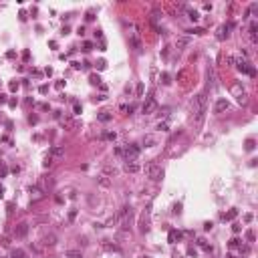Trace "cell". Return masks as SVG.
<instances>
[{
    "mask_svg": "<svg viewBox=\"0 0 258 258\" xmlns=\"http://www.w3.org/2000/svg\"><path fill=\"white\" fill-rule=\"evenodd\" d=\"M206 111H208V101H206V95L200 93V95H196L194 101H192V121H194L198 127L202 125V121H204V117H206Z\"/></svg>",
    "mask_w": 258,
    "mask_h": 258,
    "instance_id": "obj_1",
    "label": "cell"
},
{
    "mask_svg": "<svg viewBox=\"0 0 258 258\" xmlns=\"http://www.w3.org/2000/svg\"><path fill=\"white\" fill-rule=\"evenodd\" d=\"M145 175H147L149 179H159V177L163 175V170H161L157 163H149V166H145Z\"/></svg>",
    "mask_w": 258,
    "mask_h": 258,
    "instance_id": "obj_2",
    "label": "cell"
},
{
    "mask_svg": "<svg viewBox=\"0 0 258 258\" xmlns=\"http://www.w3.org/2000/svg\"><path fill=\"white\" fill-rule=\"evenodd\" d=\"M123 155H125V159H127V161H135V159H137V155H139V147H137V145H125Z\"/></svg>",
    "mask_w": 258,
    "mask_h": 258,
    "instance_id": "obj_3",
    "label": "cell"
},
{
    "mask_svg": "<svg viewBox=\"0 0 258 258\" xmlns=\"http://www.w3.org/2000/svg\"><path fill=\"white\" fill-rule=\"evenodd\" d=\"M155 109H157V101H155L153 97H147V101L143 103V109H141V111H143V115H151Z\"/></svg>",
    "mask_w": 258,
    "mask_h": 258,
    "instance_id": "obj_4",
    "label": "cell"
},
{
    "mask_svg": "<svg viewBox=\"0 0 258 258\" xmlns=\"http://www.w3.org/2000/svg\"><path fill=\"white\" fill-rule=\"evenodd\" d=\"M26 234H28V224H26V222H22V224H18V226L14 228V236H16V238H24Z\"/></svg>",
    "mask_w": 258,
    "mask_h": 258,
    "instance_id": "obj_5",
    "label": "cell"
},
{
    "mask_svg": "<svg viewBox=\"0 0 258 258\" xmlns=\"http://www.w3.org/2000/svg\"><path fill=\"white\" fill-rule=\"evenodd\" d=\"M228 107H230V103H228L226 99H218V101H216V113H224Z\"/></svg>",
    "mask_w": 258,
    "mask_h": 258,
    "instance_id": "obj_6",
    "label": "cell"
},
{
    "mask_svg": "<svg viewBox=\"0 0 258 258\" xmlns=\"http://www.w3.org/2000/svg\"><path fill=\"white\" fill-rule=\"evenodd\" d=\"M43 242L46 244V246H54L57 244V234H52V232H48V234H44Z\"/></svg>",
    "mask_w": 258,
    "mask_h": 258,
    "instance_id": "obj_7",
    "label": "cell"
},
{
    "mask_svg": "<svg viewBox=\"0 0 258 258\" xmlns=\"http://www.w3.org/2000/svg\"><path fill=\"white\" fill-rule=\"evenodd\" d=\"M234 93H236V99H238L240 103H244V101H246V91H244V89H240V85H234Z\"/></svg>",
    "mask_w": 258,
    "mask_h": 258,
    "instance_id": "obj_8",
    "label": "cell"
},
{
    "mask_svg": "<svg viewBox=\"0 0 258 258\" xmlns=\"http://www.w3.org/2000/svg\"><path fill=\"white\" fill-rule=\"evenodd\" d=\"M228 30H230V24H224V26H220V32H218V39H220V41H224V39H228V34H230Z\"/></svg>",
    "mask_w": 258,
    "mask_h": 258,
    "instance_id": "obj_9",
    "label": "cell"
},
{
    "mask_svg": "<svg viewBox=\"0 0 258 258\" xmlns=\"http://www.w3.org/2000/svg\"><path fill=\"white\" fill-rule=\"evenodd\" d=\"M28 192H30V198H34V200H41V198H43V190H41L39 186H34V188H30Z\"/></svg>",
    "mask_w": 258,
    "mask_h": 258,
    "instance_id": "obj_10",
    "label": "cell"
},
{
    "mask_svg": "<svg viewBox=\"0 0 258 258\" xmlns=\"http://www.w3.org/2000/svg\"><path fill=\"white\" fill-rule=\"evenodd\" d=\"M256 30H258V24H256V22H252V24H250V30H248V32H250V41H252V43H258Z\"/></svg>",
    "mask_w": 258,
    "mask_h": 258,
    "instance_id": "obj_11",
    "label": "cell"
},
{
    "mask_svg": "<svg viewBox=\"0 0 258 258\" xmlns=\"http://www.w3.org/2000/svg\"><path fill=\"white\" fill-rule=\"evenodd\" d=\"M97 119H99L101 123H107V121H111V113H109V111H101V113L97 115Z\"/></svg>",
    "mask_w": 258,
    "mask_h": 258,
    "instance_id": "obj_12",
    "label": "cell"
},
{
    "mask_svg": "<svg viewBox=\"0 0 258 258\" xmlns=\"http://www.w3.org/2000/svg\"><path fill=\"white\" fill-rule=\"evenodd\" d=\"M97 181H99V186H101V188H109V186H111V179H109L107 175H99V177H97Z\"/></svg>",
    "mask_w": 258,
    "mask_h": 258,
    "instance_id": "obj_13",
    "label": "cell"
},
{
    "mask_svg": "<svg viewBox=\"0 0 258 258\" xmlns=\"http://www.w3.org/2000/svg\"><path fill=\"white\" fill-rule=\"evenodd\" d=\"M125 172H129V173H135V172H139V166L135 163V161H131V163H125Z\"/></svg>",
    "mask_w": 258,
    "mask_h": 258,
    "instance_id": "obj_14",
    "label": "cell"
},
{
    "mask_svg": "<svg viewBox=\"0 0 258 258\" xmlns=\"http://www.w3.org/2000/svg\"><path fill=\"white\" fill-rule=\"evenodd\" d=\"M10 258H26V252H24V250H20V248H14V250H12V254H10Z\"/></svg>",
    "mask_w": 258,
    "mask_h": 258,
    "instance_id": "obj_15",
    "label": "cell"
},
{
    "mask_svg": "<svg viewBox=\"0 0 258 258\" xmlns=\"http://www.w3.org/2000/svg\"><path fill=\"white\" fill-rule=\"evenodd\" d=\"M65 258H83V254L77 250H69V252H65Z\"/></svg>",
    "mask_w": 258,
    "mask_h": 258,
    "instance_id": "obj_16",
    "label": "cell"
},
{
    "mask_svg": "<svg viewBox=\"0 0 258 258\" xmlns=\"http://www.w3.org/2000/svg\"><path fill=\"white\" fill-rule=\"evenodd\" d=\"M115 173H117V170L111 168V166H105L103 168V175H115Z\"/></svg>",
    "mask_w": 258,
    "mask_h": 258,
    "instance_id": "obj_17",
    "label": "cell"
},
{
    "mask_svg": "<svg viewBox=\"0 0 258 258\" xmlns=\"http://www.w3.org/2000/svg\"><path fill=\"white\" fill-rule=\"evenodd\" d=\"M103 139H107V141H115V139H117V133H115V131H109V133L103 135Z\"/></svg>",
    "mask_w": 258,
    "mask_h": 258,
    "instance_id": "obj_18",
    "label": "cell"
},
{
    "mask_svg": "<svg viewBox=\"0 0 258 258\" xmlns=\"http://www.w3.org/2000/svg\"><path fill=\"white\" fill-rule=\"evenodd\" d=\"M179 236H181V234H179V232H175V230H172V232H170V242H175V240H179Z\"/></svg>",
    "mask_w": 258,
    "mask_h": 258,
    "instance_id": "obj_19",
    "label": "cell"
},
{
    "mask_svg": "<svg viewBox=\"0 0 258 258\" xmlns=\"http://www.w3.org/2000/svg\"><path fill=\"white\" fill-rule=\"evenodd\" d=\"M188 14H190V18H192V20H194V22H196V20H198V18H200V14H198V12H196V10H188Z\"/></svg>",
    "mask_w": 258,
    "mask_h": 258,
    "instance_id": "obj_20",
    "label": "cell"
},
{
    "mask_svg": "<svg viewBox=\"0 0 258 258\" xmlns=\"http://www.w3.org/2000/svg\"><path fill=\"white\" fill-rule=\"evenodd\" d=\"M89 81H91L93 85H99V83H101V79H99V75H91V77H89Z\"/></svg>",
    "mask_w": 258,
    "mask_h": 258,
    "instance_id": "obj_21",
    "label": "cell"
},
{
    "mask_svg": "<svg viewBox=\"0 0 258 258\" xmlns=\"http://www.w3.org/2000/svg\"><path fill=\"white\" fill-rule=\"evenodd\" d=\"M65 151H63V147H52V155H57V157H61Z\"/></svg>",
    "mask_w": 258,
    "mask_h": 258,
    "instance_id": "obj_22",
    "label": "cell"
},
{
    "mask_svg": "<svg viewBox=\"0 0 258 258\" xmlns=\"http://www.w3.org/2000/svg\"><path fill=\"white\" fill-rule=\"evenodd\" d=\"M6 173H8V170H6V166H4V163L0 161V177H4Z\"/></svg>",
    "mask_w": 258,
    "mask_h": 258,
    "instance_id": "obj_23",
    "label": "cell"
},
{
    "mask_svg": "<svg viewBox=\"0 0 258 258\" xmlns=\"http://www.w3.org/2000/svg\"><path fill=\"white\" fill-rule=\"evenodd\" d=\"M161 83H163V85L170 83V75H168V73H161Z\"/></svg>",
    "mask_w": 258,
    "mask_h": 258,
    "instance_id": "obj_24",
    "label": "cell"
},
{
    "mask_svg": "<svg viewBox=\"0 0 258 258\" xmlns=\"http://www.w3.org/2000/svg\"><path fill=\"white\" fill-rule=\"evenodd\" d=\"M175 44H177V48H179V46H186V44H188V39H179Z\"/></svg>",
    "mask_w": 258,
    "mask_h": 258,
    "instance_id": "obj_25",
    "label": "cell"
},
{
    "mask_svg": "<svg viewBox=\"0 0 258 258\" xmlns=\"http://www.w3.org/2000/svg\"><path fill=\"white\" fill-rule=\"evenodd\" d=\"M246 149H248V151H250V149H254V141H252V139H248V141H246Z\"/></svg>",
    "mask_w": 258,
    "mask_h": 258,
    "instance_id": "obj_26",
    "label": "cell"
},
{
    "mask_svg": "<svg viewBox=\"0 0 258 258\" xmlns=\"http://www.w3.org/2000/svg\"><path fill=\"white\" fill-rule=\"evenodd\" d=\"M91 48H93V43L85 41V44H83V50H91Z\"/></svg>",
    "mask_w": 258,
    "mask_h": 258,
    "instance_id": "obj_27",
    "label": "cell"
},
{
    "mask_svg": "<svg viewBox=\"0 0 258 258\" xmlns=\"http://www.w3.org/2000/svg\"><path fill=\"white\" fill-rule=\"evenodd\" d=\"M188 32H194V34H202V32H204V28H192V30H188Z\"/></svg>",
    "mask_w": 258,
    "mask_h": 258,
    "instance_id": "obj_28",
    "label": "cell"
},
{
    "mask_svg": "<svg viewBox=\"0 0 258 258\" xmlns=\"http://www.w3.org/2000/svg\"><path fill=\"white\" fill-rule=\"evenodd\" d=\"M73 109H75V115H79V113H81V105H79V103H75V105H73Z\"/></svg>",
    "mask_w": 258,
    "mask_h": 258,
    "instance_id": "obj_29",
    "label": "cell"
},
{
    "mask_svg": "<svg viewBox=\"0 0 258 258\" xmlns=\"http://www.w3.org/2000/svg\"><path fill=\"white\" fill-rule=\"evenodd\" d=\"M39 91H41L43 95H46V93H48V85H41V89H39Z\"/></svg>",
    "mask_w": 258,
    "mask_h": 258,
    "instance_id": "obj_30",
    "label": "cell"
},
{
    "mask_svg": "<svg viewBox=\"0 0 258 258\" xmlns=\"http://www.w3.org/2000/svg\"><path fill=\"white\" fill-rule=\"evenodd\" d=\"M141 95H143V85L139 83V85H137V97H141Z\"/></svg>",
    "mask_w": 258,
    "mask_h": 258,
    "instance_id": "obj_31",
    "label": "cell"
},
{
    "mask_svg": "<svg viewBox=\"0 0 258 258\" xmlns=\"http://www.w3.org/2000/svg\"><path fill=\"white\" fill-rule=\"evenodd\" d=\"M16 89H18V81H12L10 83V91H16Z\"/></svg>",
    "mask_w": 258,
    "mask_h": 258,
    "instance_id": "obj_32",
    "label": "cell"
},
{
    "mask_svg": "<svg viewBox=\"0 0 258 258\" xmlns=\"http://www.w3.org/2000/svg\"><path fill=\"white\" fill-rule=\"evenodd\" d=\"M234 216H236V210H232V212H230V214H228V216H224V220H232Z\"/></svg>",
    "mask_w": 258,
    "mask_h": 258,
    "instance_id": "obj_33",
    "label": "cell"
},
{
    "mask_svg": "<svg viewBox=\"0 0 258 258\" xmlns=\"http://www.w3.org/2000/svg\"><path fill=\"white\" fill-rule=\"evenodd\" d=\"M157 129H161V131H168V123H159Z\"/></svg>",
    "mask_w": 258,
    "mask_h": 258,
    "instance_id": "obj_34",
    "label": "cell"
},
{
    "mask_svg": "<svg viewBox=\"0 0 258 258\" xmlns=\"http://www.w3.org/2000/svg\"><path fill=\"white\" fill-rule=\"evenodd\" d=\"M93 18H95V16H93V10H89V12H87V20H93Z\"/></svg>",
    "mask_w": 258,
    "mask_h": 258,
    "instance_id": "obj_35",
    "label": "cell"
},
{
    "mask_svg": "<svg viewBox=\"0 0 258 258\" xmlns=\"http://www.w3.org/2000/svg\"><path fill=\"white\" fill-rule=\"evenodd\" d=\"M230 246H232V248H236V246H238V240H236V238H234V240H230Z\"/></svg>",
    "mask_w": 258,
    "mask_h": 258,
    "instance_id": "obj_36",
    "label": "cell"
},
{
    "mask_svg": "<svg viewBox=\"0 0 258 258\" xmlns=\"http://www.w3.org/2000/svg\"><path fill=\"white\" fill-rule=\"evenodd\" d=\"M41 109H43V111H48L50 107H48V103H43V105H41Z\"/></svg>",
    "mask_w": 258,
    "mask_h": 258,
    "instance_id": "obj_37",
    "label": "cell"
},
{
    "mask_svg": "<svg viewBox=\"0 0 258 258\" xmlns=\"http://www.w3.org/2000/svg\"><path fill=\"white\" fill-rule=\"evenodd\" d=\"M75 216H77V210H71V212H69V218H71V220H73Z\"/></svg>",
    "mask_w": 258,
    "mask_h": 258,
    "instance_id": "obj_38",
    "label": "cell"
},
{
    "mask_svg": "<svg viewBox=\"0 0 258 258\" xmlns=\"http://www.w3.org/2000/svg\"><path fill=\"white\" fill-rule=\"evenodd\" d=\"M2 103H6V95H0V105Z\"/></svg>",
    "mask_w": 258,
    "mask_h": 258,
    "instance_id": "obj_39",
    "label": "cell"
},
{
    "mask_svg": "<svg viewBox=\"0 0 258 258\" xmlns=\"http://www.w3.org/2000/svg\"><path fill=\"white\" fill-rule=\"evenodd\" d=\"M2 194H4V188H2V186H0V198H2Z\"/></svg>",
    "mask_w": 258,
    "mask_h": 258,
    "instance_id": "obj_40",
    "label": "cell"
},
{
    "mask_svg": "<svg viewBox=\"0 0 258 258\" xmlns=\"http://www.w3.org/2000/svg\"><path fill=\"white\" fill-rule=\"evenodd\" d=\"M2 258H6V256H2Z\"/></svg>",
    "mask_w": 258,
    "mask_h": 258,
    "instance_id": "obj_41",
    "label": "cell"
}]
</instances>
